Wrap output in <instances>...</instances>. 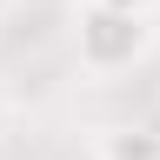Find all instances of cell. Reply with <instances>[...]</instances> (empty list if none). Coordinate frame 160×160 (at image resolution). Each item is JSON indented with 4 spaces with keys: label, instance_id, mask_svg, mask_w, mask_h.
I'll list each match as a JSON object with an SVG mask.
<instances>
[{
    "label": "cell",
    "instance_id": "3957f363",
    "mask_svg": "<svg viewBox=\"0 0 160 160\" xmlns=\"http://www.w3.org/2000/svg\"><path fill=\"white\" fill-rule=\"evenodd\" d=\"M107 7H120V13H147V20H153V13H160V0H107Z\"/></svg>",
    "mask_w": 160,
    "mask_h": 160
},
{
    "label": "cell",
    "instance_id": "6da1fadb",
    "mask_svg": "<svg viewBox=\"0 0 160 160\" xmlns=\"http://www.w3.org/2000/svg\"><path fill=\"white\" fill-rule=\"evenodd\" d=\"M153 47V20L147 13H120L107 0H87V7L73 13V53L87 73H127L140 67Z\"/></svg>",
    "mask_w": 160,
    "mask_h": 160
},
{
    "label": "cell",
    "instance_id": "7a4b0ae2",
    "mask_svg": "<svg viewBox=\"0 0 160 160\" xmlns=\"http://www.w3.org/2000/svg\"><path fill=\"white\" fill-rule=\"evenodd\" d=\"M93 160H160V133L153 127H107Z\"/></svg>",
    "mask_w": 160,
    "mask_h": 160
},
{
    "label": "cell",
    "instance_id": "277c9868",
    "mask_svg": "<svg viewBox=\"0 0 160 160\" xmlns=\"http://www.w3.org/2000/svg\"><path fill=\"white\" fill-rule=\"evenodd\" d=\"M7 7H13V0H0V13H7Z\"/></svg>",
    "mask_w": 160,
    "mask_h": 160
}]
</instances>
